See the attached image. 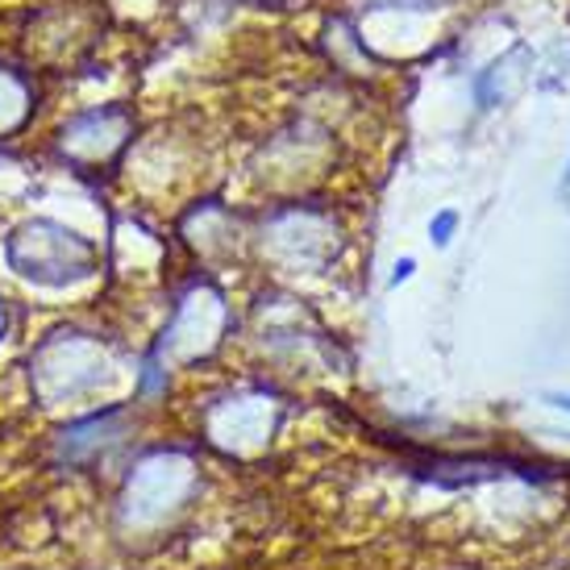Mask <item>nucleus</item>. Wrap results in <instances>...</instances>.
<instances>
[{
    "mask_svg": "<svg viewBox=\"0 0 570 570\" xmlns=\"http://www.w3.org/2000/svg\"><path fill=\"white\" fill-rule=\"evenodd\" d=\"M4 258L21 279L42 287L80 284V279H92L100 267V250L92 242L80 229L50 222V217H30L17 225L4 238Z\"/></svg>",
    "mask_w": 570,
    "mask_h": 570,
    "instance_id": "obj_1",
    "label": "nucleus"
},
{
    "mask_svg": "<svg viewBox=\"0 0 570 570\" xmlns=\"http://www.w3.org/2000/svg\"><path fill=\"white\" fill-rule=\"evenodd\" d=\"M109 350L96 333L83 330H55L30 358V387L42 400V409L88 396L100 383H109Z\"/></svg>",
    "mask_w": 570,
    "mask_h": 570,
    "instance_id": "obj_2",
    "label": "nucleus"
},
{
    "mask_svg": "<svg viewBox=\"0 0 570 570\" xmlns=\"http://www.w3.org/2000/svg\"><path fill=\"white\" fill-rule=\"evenodd\" d=\"M134 138V117L126 109H92L71 117L59 129V155L80 171H96V167H109Z\"/></svg>",
    "mask_w": 570,
    "mask_h": 570,
    "instance_id": "obj_3",
    "label": "nucleus"
},
{
    "mask_svg": "<svg viewBox=\"0 0 570 570\" xmlns=\"http://www.w3.org/2000/svg\"><path fill=\"white\" fill-rule=\"evenodd\" d=\"M121 425H126V409H105L76 421L71 429L59 433V459L80 466V462H96V454H105L109 445H117L121 438Z\"/></svg>",
    "mask_w": 570,
    "mask_h": 570,
    "instance_id": "obj_4",
    "label": "nucleus"
},
{
    "mask_svg": "<svg viewBox=\"0 0 570 570\" xmlns=\"http://www.w3.org/2000/svg\"><path fill=\"white\" fill-rule=\"evenodd\" d=\"M33 117V83L0 63V138H9Z\"/></svg>",
    "mask_w": 570,
    "mask_h": 570,
    "instance_id": "obj_5",
    "label": "nucleus"
},
{
    "mask_svg": "<svg viewBox=\"0 0 570 570\" xmlns=\"http://www.w3.org/2000/svg\"><path fill=\"white\" fill-rule=\"evenodd\" d=\"M450 229H454V213H442V217L433 222V242L445 246V242H450Z\"/></svg>",
    "mask_w": 570,
    "mask_h": 570,
    "instance_id": "obj_6",
    "label": "nucleus"
},
{
    "mask_svg": "<svg viewBox=\"0 0 570 570\" xmlns=\"http://www.w3.org/2000/svg\"><path fill=\"white\" fill-rule=\"evenodd\" d=\"M4 333H9V301H4V292H0V342H4Z\"/></svg>",
    "mask_w": 570,
    "mask_h": 570,
    "instance_id": "obj_7",
    "label": "nucleus"
},
{
    "mask_svg": "<svg viewBox=\"0 0 570 570\" xmlns=\"http://www.w3.org/2000/svg\"><path fill=\"white\" fill-rule=\"evenodd\" d=\"M409 275H412V258H404V263L396 267V275H392V284H400V279H409Z\"/></svg>",
    "mask_w": 570,
    "mask_h": 570,
    "instance_id": "obj_8",
    "label": "nucleus"
},
{
    "mask_svg": "<svg viewBox=\"0 0 570 570\" xmlns=\"http://www.w3.org/2000/svg\"><path fill=\"white\" fill-rule=\"evenodd\" d=\"M554 404L558 409H570V396H554Z\"/></svg>",
    "mask_w": 570,
    "mask_h": 570,
    "instance_id": "obj_9",
    "label": "nucleus"
}]
</instances>
